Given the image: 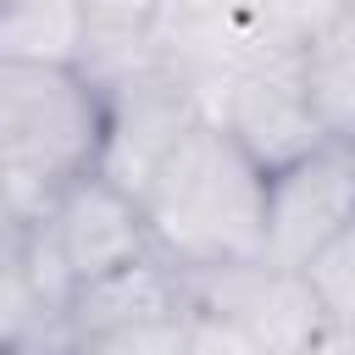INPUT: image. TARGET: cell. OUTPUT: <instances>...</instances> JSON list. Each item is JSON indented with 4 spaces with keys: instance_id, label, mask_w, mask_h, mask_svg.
I'll use <instances>...</instances> for the list:
<instances>
[{
    "instance_id": "5b68a950",
    "label": "cell",
    "mask_w": 355,
    "mask_h": 355,
    "mask_svg": "<svg viewBox=\"0 0 355 355\" xmlns=\"http://www.w3.org/2000/svg\"><path fill=\"white\" fill-rule=\"evenodd\" d=\"M33 233L44 239V250L55 255V266L67 272L72 288L155 255L139 200L122 183H111L105 172H83L78 183H67L50 200V211L33 222Z\"/></svg>"
},
{
    "instance_id": "3957f363",
    "label": "cell",
    "mask_w": 355,
    "mask_h": 355,
    "mask_svg": "<svg viewBox=\"0 0 355 355\" xmlns=\"http://www.w3.org/2000/svg\"><path fill=\"white\" fill-rule=\"evenodd\" d=\"M194 294L161 255L72 288L67 355H189Z\"/></svg>"
},
{
    "instance_id": "277c9868",
    "label": "cell",
    "mask_w": 355,
    "mask_h": 355,
    "mask_svg": "<svg viewBox=\"0 0 355 355\" xmlns=\"http://www.w3.org/2000/svg\"><path fill=\"white\" fill-rule=\"evenodd\" d=\"M261 172H277L288 161H300L305 150H316L327 133L311 111L305 94V72H300V50H266L255 61H244L211 100V111Z\"/></svg>"
},
{
    "instance_id": "7c38bea8",
    "label": "cell",
    "mask_w": 355,
    "mask_h": 355,
    "mask_svg": "<svg viewBox=\"0 0 355 355\" xmlns=\"http://www.w3.org/2000/svg\"><path fill=\"white\" fill-rule=\"evenodd\" d=\"M300 277L311 283V294H316L327 327L355 333V216L300 266Z\"/></svg>"
},
{
    "instance_id": "52a82bcc",
    "label": "cell",
    "mask_w": 355,
    "mask_h": 355,
    "mask_svg": "<svg viewBox=\"0 0 355 355\" xmlns=\"http://www.w3.org/2000/svg\"><path fill=\"white\" fill-rule=\"evenodd\" d=\"M355 216V144L322 139L300 161L266 172V261L300 272Z\"/></svg>"
},
{
    "instance_id": "4fadbf2b",
    "label": "cell",
    "mask_w": 355,
    "mask_h": 355,
    "mask_svg": "<svg viewBox=\"0 0 355 355\" xmlns=\"http://www.w3.org/2000/svg\"><path fill=\"white\" fill-rule=\"evenodd\" d=\"M28 233H33V222H28V211L17 205V194H11V183L0 178V261H17V255L28 250Z\"/></svg>"
},
{
    "instance_id": "7a4b0ae2",
    "label": "cell",
    "mask_w": 355,
    "mask_h": 355,
    "mask_svg": "<svg viewBox=\"0 0 355 355\" xmlns=\"http://www.w3.org/2000/svg\"><path fill=\"white\" fill-rule=\"evenodd\" d=\"M105 100L78 67H0V178L11 183L28 222L50 200L100 166Z\"/></svg>"
},
{
    "instance_id": "30bf717a",
    "label": "cell",
    "mask_w": 355,
    "mask_h": 355,
    "mask_svg": "<svg viewBox=\"0 0 355 355\" xmlns=\"http://www.w3.org/2000/svg\"><path fill=\"white\" fill-rule=\"evenodd\" d=\"M83 6L78 0H0V67H78Z\"/></svg>"
},
{
    "instance_id": "9a60e30c",
    "label": "cell",
    "mask_w": 355,
    "mask_h": 355,
    "mask_svg": "<svg viewBox=\"0 0 355 355\" xmlns=\"http://www.w3.org/2000/svg\"><path fill=\"white\" fill-rule=\"evenodd\" d=\"M349 144H355V139H349Z\"/></svg>"
},
{
    "instance_id": "8992f818",
    "label": "cell",
    "mask_w": 355,
    "mask_h": 355,
    "mask_svg": "<svg viewBox=\"0 0 355 355\" xmlns=\"http://www.w3.org/2000/svg\"><path fill=\"white\" fill-rule=\"evenodd\" d=\"M189 294L200 311H211L233 333H244L261 355H305L327 333V316H322L311 283L288 266H272L266 255L239 261V266H216V272H194Z\"/></svg>"
},
{
    "instance_id": "6da1fadb",
    "label": "cell",
    "mask_w": 355,
    "mask_h": 355,
    "mask_svg": "<svg viewBox=\"0 0 355 355\" xmlns=\"http://www.w3.org/2000/svg\"><path fill=\"white\" fill-rule=\"evenodd\" d=\"M133 200L150 250L189 277L266 255V172L216 116H200Z\"/></svg>"
},
{
    "instance_id": "ba28073f",
    "label": "cell",
    "mask_w": 355,
    "mask_h": 355,
    "mask_svg": "<svg viewBox=\"0 0 355 355\" xmlns=\"http://www.w3.org/2000/svg\"><path fill=\"white\" fill-rule=\"evenodd\" d=\"M100 100H105V144H100L94 172H105L128 194H139V183L155 172V161L205 116L200 94L183 78H172L161 61L122 83H105Z\"/></svg>"
},
{
    "instance_id": "8fae6325",
    "label": "cell",
    "mask_w": 355,
    "mask_h": 355,
    "mask_svg": "<svg viewBox=\"0 0 355 355\" xmlns=\"http://www.w3.org/2000/svg\"><path fill=\"white\" fill-rule=\"evenodd\" d=\"M0 355H67V300L39 288L28 261H0Z\"/></svg>"
},
{
    "instance_id": "5bb4252c",
    "label": "cell",
    "mask_w": 355,
    "mask_h": 355,
    "mask_svg": "<svg viewBox=\"0 0 355 355\" xmlns=\"http://www.w3.org/2000/svg\"><path fill=\"white\" fill-rule=\"evenodd\" d=\"M305 355H355V333H338V327H327Z\"/></svg>"
},
{
    "instance_id": "9c48e42d",
    "label": "cell",
    "mask_w": 355,
    "mask_h": 355,
    "mask_svg": "<svg viewBox=\"0 0 355 355\" xmlns=\"http://www.w3.org/2000/svg\"><path fill=\"white\" fill-rule=\"evenodd\" d=\"M300 72H305V94L322 133L349 144L355 139V6L322 22L300 44Z\"/></svg>"
}]
</instances>
